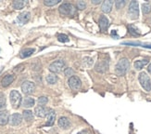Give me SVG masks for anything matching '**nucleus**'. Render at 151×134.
Listing matches in <instances>:
<instances>
[{
    "mask_svg": "<svg viewBox=\"0 0 151 134\" xmlns=\"http://www.w3.org/2000/svg\"><path fill=\"white\" fill-rule=\"evenodd\" d=\"M130 67V62L126 58L121 59L115 66V73L118 76H124Z\"/></svg>",
    "mask_w": 151,
    "mask_h": 134,
    "instance_id": "nucleus-1",
    "label": "nucleus"
},
{
    "mask_svg": "<svg viewBox=\"0 0 151 134\" xmlns=\"http://www.w3.org/2000/svg\"><path fill=\"white\" fill-rule=\"evenodd\" d=\"M58 11L63 16H73L76 13V9L73 4L70 3H63L58 8Z\"/></svg>",
    "mask_w": 151,
    "mask_h": 134,
    "instance_id": "nucleus-2",
    "label": "nucleus"
},
{
    "mask_svg": "<svg viewBox=\"0 0 151 134\" xmlns=\"http://www.w3.org/2000/svg\"><path fill=\"white\" fill-rule=\"evenodd\" d=\"M9 100H10V103L12 107L14 109L19 108L22 104V97L18 90H11L10 94H9Z\"/></svg>",
    "mask_w": 151,
    "mask_h": 134,
    "instance_id": "nucleus-3",
    "label": "nucleus"
},
{
    "mask_svg": "<svg viewBox=\"0 0 151 134\" xmlns=\"http://www.w3.org/2000/svg\"><path fill=\"white\" fill-rule=\"evenodd\" d=\"M139 82L141 84V86L143 87V89L146 91H150L151 90V80L150 77L148 76V75L146 72H141L139 74Z\"/></svg>",
    "mask_w": 151,
    "mask_h": 134,
    "instance_id": "nucleus-4",
    "label": "nucleus"
},
{
    "mask_svg": "<svg viewBox=\"0 0 151 134\" xmlns=\"http://www.w3.org/2000/svg\"><path fill=\"white\" fill-rule=\"evenodd\" d=\"M128 15L130 19L136 20L139 17V5L137 1H132L129 5L128 9Z\"/></svg>",
    "mask_w": 151,
    "mask_h": 134,
    "instance_id": "nucleus-5",
    "label": "nucleus"
},
{
    "mask_svg": "<svg viewBox=\"0 0 151 134\" xmlns=\"http://www.w3.org/2000/svg\"><path fill=\"white\" fill-rule=\"evenodd\" d=\"M64 66H65V62L63 60H58V61L53 62L49 65L48 69L51 73L58 74V73H60L64 69Z\"/></svg>",
    "mask_w": 151,
    "mask_h": 134,
    "instance_id": "nucleus-6",
    "label": "nucleus"
},
{
    "mask_svg": "<svg viewBox=\"0 0 151 134\" xmlns=\"http://www.w3.org/2000/svg\"><path fill=\"white\" fill-rule=\"evenodd\" d=\"M22 90L26 95L32 94V93H34L35 90V85L32 81H24L22 84Z\"/></svg>",
    "mask_w": 151,
    "mask_h": 134,
    "instance_id": "nucleus-7",
    "label": "nucleus"
},
{
    "mask_svg": "<svg viewBox=\"0 0 151 134\" xmlns=\"http://www.w3.org/2000/svg\"><path fill=\"white\" fill-rule=\"evenodd\" d=\"M69 86H70V88L71 90H80L81 89V86H82V82H81V80L79 79V77L75 76H70L69 78Z\"/></svg>",
    "mask_w": 151,
    "mask_h": 134,
    "instance_id": "nucleus-8",
    "label": "nucleus"
},
{
    "mask_svg": "<svg viewBox=\"0 0 151 134\" xmlns=\"http://www.w3.org/2000/svg\"><path fill=\"white\" fill-rule=\"evenodd\" d=\"M51 109H48L47 107L45 106H41V105H38L35 108V115L38 117H47V115L49 114Z\"/></svg>",
    "mask_w": 151,
    "mask_h": 134,
    "instance_id": "nucleus-9",
    "label": "nucleus"
},
{
    "mask_svg": "<svg viewBox=\"0 0 151 134\" xmlns=\"http://www.w3.org/2000/svg\"><path fill=\"white\" fill-rule=\"evenodd\" d=\"M30 19H31V13L28 11H23L21 14L18 15L16 21L19 25H23L25 23H27L30 21Z\"/></svg>",
    "mask_w": 151,
    "mask_h": 134,
    "instance_id": "nucleus-10",
    "label": "nucleus"
},
{
    "mask_svg": "<svg viewBox=\"0 0 151 134\" xmlns=\"http://www.w3.org/2000/svg\"><path fill=\"white\" fill-rule=\"evenodd\" d=\"M22 115H21V114L19 113H15L13 114V115H11L9 117V123L11 125V126H19V124H21L22 122Z\"/></svg>",
    "mask_w": 151,
    "mask_h": 134,
    "instance_id": "nucleus-11",
    "label": "nucleus"
},
{
    "mask_svg": "<svg viewBox=\"0 0 151 134\" xmlns=\"http://www.w3.org/2000/svg\"><path fill=\"white\" fill-rule=\"evenodd\" d=\"M9 114L8 111H0V126H5L9 123Z\"/></svg>",
    "mask_w": 151,
    "mask_h": 134,
    "instance_id": "nucleus-12",
    "label": "nucleus"
},
{
    "mask_svg": "<svg viewBox=\"0 0 151 134\" xmlns=\"http://www.w3.org/2000/svg\"><path fill=\"white\" fill-rule=\"evenodd\" d=\"M109 20L106 16H101L100 19H99V27H100V30L102 32H106L109 28Z\"/></svg>",
    "mask_w": 151,
    "mask_h": 134,
    "instance_id": "nucleus-13",
    "label": "nucleus"
},
{
    "mask_svg": "<svg viewBox=\"0 0 151 134\" xmlns=\"http://www.w3.org/2000/svg\"><path fill=\"white\" fill-rule=\"evenodd\" d=\"M14 79H15V76L13 75H6L1 80V86L4 87V88H6V87H9L11 83H13Z\"/></svg>",
    "mask_w": 151,
    "mask_h": 134,
    "instance_id": "nucleus-14",
    "label": "nucleus"
},
{
    "mask_svg": "<svg viewBox=\"0 0 151 134\" xmlns=\"http://www.w3.org/2000/svg\"><path fill=\"white\" fill-rule=\"evenodd\" d=\"M58 126H60L61 129H64V130L69 129L70 126V122L69 118L65 117H60V119H58Z\"/></svg>",
    "mask_w": 151,
    "mask_h": 134,
    "instance_id": "nucleus-15",
    "label": "nucleus"
},
{
    "mask_svg": "<svg viewBox=\"0 0 151 134\" xmlns=\"http://www.w3.org/2000/svg\"><path fill=\"white\" fill-rule=\"evenodd\" d=\"M112 6H113V1H109V0L104 1L101 6V10L104 13H109L111 9H112Z\"/></svg>",
    "mask_w": 151,
    "mask_h": 134,
    "instance_id": "nucleus-16",
    "label": "nucleus"
},
{
    "mask_svg": "<svg viewBox=\"0 0 151 134\" xmlns=\"http://www.w3.org/2000/svg\"><path fill=\"white\" fill-rule=\"evenodd\" d=\"M108 67H109L108 61H101V63H98L96 65V70L99 73H104L105 71H107Z\"/></svg>",
    "mask_w": 151,
    "mask_h": 134,
    "instance_id": "nucleus-17",
    "label": "nucleus"
},
{
    "mask_svg": "<svg viewBox=\"0 0 151 134\" xmlns=\"http://www.w3.org/2000/svg\"><path fill=\"white\" fill-rule=\"evenodd\" d=\"M35 100L32 97H26L22 100V106L25 107V108H31V107L35 105Z\"/></svg>",
    "mask_w": 151,
    "mask_h": 134,
    "instance_id": "nucleus-18",
    "label": "nucleus"
},
{
    "mask_svg": "<svg viewBox=\"0 0 151 134\" xmlns=\"http://www.w3.org/2000/svg\"><path fill=\"white\" fill-rule=\"evenodd\" d=\"M35 52V49H32V48H28V49H24L21 51L19 53V57L22 59H24V58H27V57H30L31 55H32Z\"/></svg>",
    "mask_w": 151,
    "mask_h": 134,
    "instance_id": "nucleus-19",
    "label": "nucleus"
},
{
    "mask_svg": "<svg viewBox=\"0 0 151 134\" xmlns=\"http://www.w3.org/2000/svg\"><path fill=\"white\" fill-rule=\"evenodd\" d=\"M56 120V113L54 110H50L49 114L47 115V126H53Z\"/></svg>",
    "mask_w": 151,
    "mask_h": 134,
    "instance_id": "nucleus-20",
    "label": "nucleus"
},
{
    "mask_svg": "<svg viewBox=\"0 0 151 134\" xmlns=\"http://www.w3.org/2000/svg\"><path fill=\"white\" fill-rule=\"evenodd\" d=\"M26 4H27V2L25 0H15L12 3V7L15 9H22L26 6Z\"/></svg>",
    "mask_w": 151,
    "mask_h": 134,
    "instance_id": "nucleus-21",
    "label": "nucleus"
},
{
    "mask_svg": "<svg viewBox=\"0 0 151 134\" xmlns=\"http://www.w3.org/2000/svg\"><path fill=\"white\" fill-rule=\"evenodd\" d=\"M22 117L24 118L25 121L31 122L34 120V113L30 110H24L22 112Z\"/></svg>",
    "mask_w": 151,
    "mask_h": 134,
    "instance_id": "nucleus-22",
    "label": "nucleus"
},
{
    "mask_svg": "<svg viewBox=\"0 0 151 134\" xmlns=\"http://www.w3.org/2000/svg\"><path fill=\"white\" fill-rule=\"evenodd\" d=\"M148 63V60H139L134 63V68L136 70H141L144 68V66H146Z\"/></svg>",
    "mask_w": 151,
    "mask_h": 134,
    "instance_id": "nucleus-23",
    "label": "nucleus"
},
{
    "mask_svg": "<svg viewBox=\"0 0 151 134\" xmlns=\"http://www.w3.org/2000/svg\"><path fill=\"white\" fill-rule=\"evenodd\" d=\"M128 30H129V33L131 34V35L134 36H140L139 30L137 29L134 25H128Z\"/></svg>",
    "mask_w": 151,
    "mask_h": 134,
    "instance_id": "nucleus-24",
    "label": "nucleus"
},
{
    "mask_svg": "<svg viewBox=\"0 0 151 134\" xmlns=\"http://www.w3.org/2000/svg\"><path fill=\"white\" fill-rule=\"evenodd\" d=\"M45 79H47V83H49L51 85L56 84L57 81H58V77H57V76L54 75V74H49V75L47 76V78H45Z\"/></svg>",
    "mask_w": 151,
    "mask_h": 134,
    "instance_id": "nucleus-25",
    "label": "nucleus"
},
{
    "mask_svg": "<svg viewBox=\"0 0 151 134\" xmlns=\"http://www.w3.org/2000/svg\"><path fill=\"white\" fill-rule=\"evenodd\" d=\"M142 11L144 14H148L151 12V5L149 3H144L142 5Z\"/></svg>",
    "mask_w": 151,
    "mask_h": 134,
    "instance_id": "nucleus-26",
    "label": "nucleus"
},
{
    "mask_svg": "<svg viewBox=\"0 0 151 134\" xmlns=\"http://www.w3.org/2000/svg\"><path fill=\"white\" fill-rule=\"evenodd\" d=\"M37 103H38L39 105L45 106V104H47V103H48V99H47V97H45V96H41V97H39V98H38Z\"/></svg>",
    "mask_w": 151,
    "mask_h": 134,
    "instance_id": "nucleus-27",
    "label": "nucleus"
},
{
    "mask_svg": "<svg viewBox=\"0 0 151 134\" xmlns=\"http://www.w3.org/2000/svg\"><path fill=\"white\" fill-rule=\"evenodd\" d=\"M58 39L60 42H62V43H66V42H69L70 41V38L68 36L64 35V34H60V35L58 36Z\"/></svg>",
    "mask_w": 151,
    "mask_h": 134,
    "instance_id": "nucleus-28",
    "label": "nucleus"
},
{
    "mask_svg": "<svg viewBox=\"0 0 151 134\" xmlns=\"http://www.w3.org/2000/svg\"><path fill=\"white\" fill-rule=\"evenodd\" d=\"M60 2V0H45L44 4L47 7H53Z\"/></svg>",
    "mask_w": 151,
    "mask_h": 134,
    "instance_id": "nucleus-29",
    "label": "nucleus"
},
{
    "mask_svg": "<svg viewBox=\"0 0 151 134\" xmlns=\"http://www.w3.org/2000/svg\"><path fill=\"white\" fill-rule=\"evenodd\" d=\"M6 106V97L5 94L2 92H0V109L4 108Z\"/></svg>",
    "mask_w": 151,
    "mask_h": 134,
    "instance_id": "nucleus-30",
    "label": "nucleus"
},
{
    "mask_svg": "<svg viewBox=\"0 0 151 134\" xmlns=\"http://www.w3.org/2000/svg\"><path fill=\"white\" fill-rule=\"evenodd\" d=\"M126 4V1H124V0H119V1H116L115 5H116V9H122L124 6Z\"/></svg>",
    "mask_w": 151,
    "mask_h": 134,
    "instance_id": "nucleus-31",
    "label": "nucleus"
},
{
    "mask_svg": "<svg viewBox=\"0 0 151 134\" xmlns=\"http://www.w3.org/2000/svg\"><path fill=\"white\" fill-rule=\"evenodd\" d=\"M64 74H65V76L70 77V76H73L74 75V71L71 68H66L64 70Z\"/></svg>",
    "mask_w": 151,
    "mask_h": 134,
    "instance_id": "nucleus-32",
    "label": "nucleus"
},
{
    "mask_svg": "<svg viewBox=\"0 0 151 134\" xmlns=\"http://www.w3.org/2000/svg\"><path fill=\"white\" fill-rule=\"evenodd\" d=\"M85 8H86V3H85L84 1H79L77 3V9H84Z\"/></svg>",
    "mask_w": 151,
    "mask_h": 134,
    "instance_id": "nucleus-33",
    "label": "nucleus"
},
{
    "mask_svg": "<svg viewBox=\"0 0 151 134\" xmlns=\"http://www.w3.org/2000/svg\"><path fill=\"white\" fill-rule=\"evenodd\" d=\"M77 134H91V133H90V131H89V130H82L81 132H79V133H77Z\"/></svg>",
    "mask_w": 151,
    "mask_h": 134,
    "instance_id": "nucleus-34",
    "label": "nucleus"
},
{
    "mask_svg": "<svg viewBox=\"0 0 151 134\" xmlns=\"http://www.w3.org/2000/svg\"><path fill=\"white\" fill-rule=\"evenodd\" d=\"M92 3H93L94 5H98V4L101 3V1H100V0H93V1H92Z\"/></svg>",
    "mask_w": 151,
    "mask_h": 134,
    "instance_id": "nucleus-35",
    "label": "nucleus"
},
{
    "mask_svg": "<svg viewBox=\"0 0 151 134\" xmlns=\"http://www.w3.org/2000/svg\"><path fill=\"white\" fill-rule=\"evenodd\" d=\"M147 71L151 74V63H150V64L148 65V67H147Z\"/></svg>",
    "mask_w": 151,
    "mask_h": 134,
    "instance_id": "nucleus-36",
    "label": "nucleus"
}]
</instances>
